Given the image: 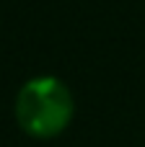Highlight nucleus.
Wrapping results in <instances>:
<instances>
[{"label": "nucleus", "mask_w": 145, "mask_h": 147, "mask_svg": "<svg viewBox=\"0 0 145 147\" xmlns=\"http://www.w3.org/2000/svg\"><path fill=\"white\" fill-rule=\"evenodd\" d=\"M73 114L75 101L70 88L52 75L31 78L16 96V121L26 134L36 140L62 134L73 121Z\"/></svg>", "instance_id": "f257e3e1"}]
</instances>
